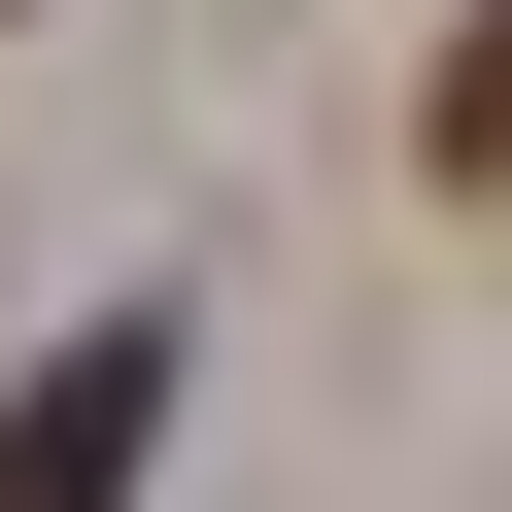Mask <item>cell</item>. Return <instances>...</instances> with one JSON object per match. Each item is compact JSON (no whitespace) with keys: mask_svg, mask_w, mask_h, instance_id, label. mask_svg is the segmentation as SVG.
<instances>
[{"mask_svg":"<svg viewBox=\"0 0 512 512\" xmlns=\"http://www.w3.org/2000/svg\"><path fill=\"white\" fill-rule=\"evenodd\" d=\"M137 444H171V342H69L0 410V512H137Z\"/></svg>","mask_w":512,"mask_h":512,"instance_id":"1","label":"cell"},{"mask_svg":"<svg viewBox=\"0 0 512 512\" xmlns=\"http://www.w3.org/2000/svg\"><path fill=\"white\" fill-rule=\"evenodd\" d=\"M444 205H512V0L444 35Z\"/></svg>","mask_w":512,"mask_h":512,"instance_id":"2","label":"cell"}]
</instances>
